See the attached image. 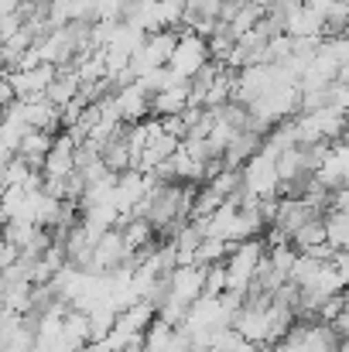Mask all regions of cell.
I'll list each match as a JSON object with an SVG mask.
<instances>
[{"label":"cell","instance_id":"1","mask_svg":"<svg viewBox=\"0 0 349 352\" xmlns=\"http://www.w3.org/2000/svg\"><path fill=\"white\" fill-rule=\"evenodd\" d=\"M267 256V243L264 239H243L230 246L226 260H223V270H226V291L233 294H246V287L253 284L260 263Z\"/></svg>","mask_w":349,"mask_h":352},{"label":"cell","instance_id":"2","mask_svg":"<svg viewBox=\"0 0 349 352\" xmlns=\"http://www.w3.org/2000/svg\"><path fill=\"white\" fill-rule=\"evenodd\" d=\"M243 185H240V202H260V199H277L281 178H277V157L260 151L253 161L243 164L240 171Z\"/></svg>","mask_w":349,"mask_h":352},{"label":"cell","instance_id":"3","mask_svg":"<svg viewBox=\"0 0 349 352\" xmlns=\"http://www.w3.org/2000/svg\"><path fill=\"white\" fill-rule=\"evenodd\" d=\"M291 123H295L298 144H329V147H332V144L343 140L346 113H339V110H332V107H322V110L291 117Z\"/></svg>","mask_w":349,"mask_h":352},{"label":"cell","instance_id":"4","mask_svg":"<svg viewBox=\"0 0 349 352\" xmlns=\"http://www.w3.org/2000/svg\"><path fill=\"white\" fill-rule=\"evenodd\" d=\"M339 336H336V329L329 325V322H298L295 318V325L284 332V339H281V352H336L339 349Z\"/></svg>","mask_w":349,"mask_h":352},{"label":"cell","instance_id":"5","mask_svg":"<svg viewBox=\"0 0 349 352\" xmlns=\"http://www.w3.org/2000/svg\"><path fill=\"white\" fill-rule=\"evenodd\" d=\"M209 62H213V55H209V41H206L202 34L178 31L175 52H171V58H168V72L178 76V79H185V82H192Z\"/></svg>","mask_w":349,"mask_h":352},{"label":"cell","instance_id":"6","mask_svg":"<svg viewBox=\"0 0 349 352\" xmlns=\"http://www.w3.org/2000/svg\"><path fill=\"white\" fill-rule=\"evenodd\" d=\"M134 263L127 243H123V233L120 230H107V233L96 236L93 243V263H89V274L96 277H107V274H116L120 267Z\"/></svg>","mask_w":349,"mask_h":352},{"label":"cell","instance_id":"7","mask_svg":"<svg viewBox=\"0 0 349 352\" xmlns=\"http://www.w3.org/2000/svg\"><path fill=\"white\" fill-rule=\"evenodd\" d=\"M76 171V137L72 133H55L52 151L41 164V182L45 185H65V178Z\"/></svg>","mask_w":349,"mask_h":352},{"label":"cell","instance_id":"8","mask_svg":"<svg viewBox=\"0 0 349 352\" xmlns=\"http://www.w3.org/2000/svg\"><path fill=\"white\" fill-rule=\"evenodd\" d=\"M55 65H38V69H24V72H10L7 79H10V86H14V100H21V103H28V100H45V93H48V86H52V79H55Z\"/></svg>","mask_w":349,"mask_h":352},{"label":"cell","instance_id":"9","mask_svg":"<svg viewBox=\"0 0 349 352\" xmlns=\"http://www.w3.org/2000/svg\"><path fill=\"white\" fill-rule=\"evenodd\" d=\"M185 110H189V82L168 72V82L151 96V117L165 120V117H178Z\"/></svg>","mask_w":349,"mask_h":352},{"label":"cell","instance_id":"10","mask_svg":"<svg viewBox=\"0 0 349 352\" xmlns=\"http://www.w3.org/2000/svg\"><path fill=\"white\" fill-rule=\"evenodd\" d=\"M114 107L127 126L144 123V120L151 117V93L140 82H130V86H123V89L114 93Z\"/></svg>","mask_w":349,"mask_h":352},{"label":"cell","instance_id":"11","mask_svg":"<svg viewBox=\"0 0 349 352\" xmlns=\"http://www.w3.org/2000/svg\"><path fill=\"white\" fill-rule=\"evenodd\" d=\"M52 133H41V130H28L24 133V140L17 144V157L31 168V171H41V164H45V157H48V151H52Z\"/></svg>","mask_w":349,"mask_h":352},{"label":"cell","instance_id":"12","mask_svg":"<svg viewBox=\"0 0 349 352\" xmlns=\"http://www.w3.org/2000/svg\"><path fill=\"white\" fill-rule=\"evenodd\" d=\"M79 89H83L79 76H76L72 69H59V72H55V79H52V86H48V93H45V100H48L52 107L65 110V107L79 96Z\"/></svg>","mask_w":349,"mask_h":352},{"label":"cell","instance_id":"13","mask_svg":"<svg viewBox=\"0 0 349 352\" xmlns=\"http://www.w3.org/2000/svg\"><path fill=\"white\" fill-rule=\"evenodd\" d=\"M326 243L336 256H349V212H326Z\"/></svg>","mask_w":349,"mask_h":352},{"label":"cell","instance_id":"14","mask_svg":"<svg viewBox=\"0 0 349 352\" xmlns=\"http://www.w3.org/2000/svg\"><path fill=\"white\" fill-rule=\"evenodd\" d=\"M291 246L298 253H312L315 246H326V219H308L298 233L291 236Z\"/></svg>","mask_w":349,"mask_h":352},{"label":"cell","instance_id":"15","mask_svg":"<svg viewBox=\"0 0 349 352\" xmlns=\"http://www.w3.org/2000/svg\"><path fill=\"white\" fill-rule=\"evenodd\" d=\"M175 332H178V329H171L168 322L154 318V322L147 325V332H144V352H168L171 349Z\"/></svg>","mask_w":349,"mask_h":352},{"label":"cell","instance_id":"16","mask_svg":"<svg viewBox=\"0 0 349 352\" xmlns=\"http://www.w3.org/2000/svg\"><path fill=\"white\" fill-rule=\"evenodd\" d=\"M260 17H264V10H260V7H253V3H243V7L233 14V21L226 24V28L233 31V38H240V34L253 31V28L260 24Z\"/></svg>","mask_w":349,"mask_h":352},{"label":"cell","instance_id":"17","mask_svg":"<svg viewBox=\"0 0 349 352\" xmlns=\"http://www.w3.org/2000/svg\"><path fill=\"white\" fill-rule=\"evenodd\" d=\"M226 253H230V243L206 236V239H202V246H199V253H195V263H199V267H213V263H223V260H226Z\"/></svg>","mask_w":349,"mask_h":352},{"label":"cell","instance_id":"18","mask_svg":"<svg viewBox=\"0 0 349 352\" xmlns=\"http://www.w3.org/2000/svg\"><path fill=\"white\" fill-rule=\"evenodd\" d=\"M209 352H260L257 346H250L240 332H233V329H223L216 339H213V346H209Z\"/></svg>","mask_w":349,"mask_h":352},{"label":"cell","instance_id":"19","mask_svg":"<svg viewBox=\"0 0 349 352\" xmlns=\"http://www.w3.org/2000/svg\"><path fill=\"white\" fill-rule=\"evenodd\" d=\"M326 48L336 55L339 69H349V31L346 34H339V38H326Z\"/></svg>","mask_w":349,"mask_h":352},{"label":"cell","instance_id":"20","mask_svg":"<svg viewBox=\"0 0 349 352\" xmlns=\"http://www.w3.org/2000/svg\"><path fill=\"white\" fill-rule=\"evenodd\" d=\"M72 21L96 24V0H72Z\"/></svg>","mask_w":349,"mask_h":352},{"label":"cell","instance_id":"21","mask_svg":"<svg viewBox=\"0 0 349 352\" xmlns=\"http://www.w3.org/2000/svg\"><path fill=\"white\" fill-rule=\"evenodd\" d=\"M329 212H349V185L336 188V192L329 195Z\"/></svg>","mask_w":349,"mask_h":352},{"label":"cell","instance_id":"22","mask_svg":"<svg viewBox=\"0 0 349 352\" xmlns=\"http://www.w3.org/2000/svg\"><path fill=\"white\" fill-rule=\"evenodd\" d=\"M10 103H14V86H10L7 76H0V113H3Z\"/></svg>","mask_w":349,"mask_h":352},{"label":"cell","instance_id":"23","mask_svg":"<svg viewBox=\"0 0 349 352\" xmlns=\"http://www.w3.org/2000/svg\"><path fill=\"white\" fill-rule=\"evenodd\" d=\"M24 0H0V14H10V10H17Z\"/></svg>","mask_w":349,"mask_h":352},{"label":"cell","instance_id":"24","mask_svg":"<svg viewBox=\"0 0 349 352\" xmlns=\"http://www.w3.org/2000/svg\"><path fill=\"white\" fill-rule=\"evenodd\" d=\"M246 3H253V7H260V10H267V7H271L274 0H246Z\"/></svg>","mask_w":349,"mask_h":352},{"label":"cell","instance_id":"25","mask_svg":"<svg viewBox=\"0 0 349 352\" xmlns=\"http://www.w3.org/2000/svg\"><path fill=\"white\" fill-rule=\"evenodd\" d=\"M336 352H349V339H343V342H339V349Z\"/></svg>","mask_w":349,"mask_h":352},{"label":"cell","instance_id":"26","mask_svg":"<svg viewBox=\"0 0 349 352\" xmlns=\"http://www.w3.org/2000/svg\"><path fill=\"white\" fill-rule=\"evenodd\" d=\"M83 352H100V349H96V346H86V349H83Z\"/></svg>","mask_w":349,"mask_h":352},{"label":"cell","instance_id":"27","mask_svg":"<svg viewBox=\"0 0 349 352\" xmlns=\"http://www.w3.org/2000/svg\"><path fill=\"white\" fill-rule=\"evenodd\" d=\"M346 3H349V0H346Z\"/></svg>","mask_w":349,"mask_h":352}]
</instances>
